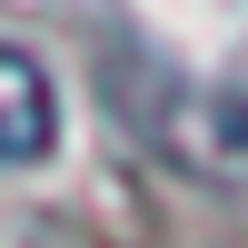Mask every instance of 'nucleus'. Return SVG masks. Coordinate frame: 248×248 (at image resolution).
I'll use <instances>...</instances> for the list:
<instances>
[{
	"label": "nucleus",
	"instance_id": "nucleus-1",
	"mask_svg": "<svg viewBox=\"0 0 248 248\" xmlns=\"http://www.w3.org/2000/svg\"><path fill=\"white\" fill-rule=\"evenodd\" d=\"M60 139V99H50V70L30 50L0 40V169H40Z\"/></svg>",
	"mask_w": 248,
	"mask_h": 248
}]
</instances>
